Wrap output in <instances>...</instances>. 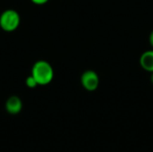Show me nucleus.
<instances>
[{
	"label": "nucleus",
	"instance_id": "obj_1",
	"mask_svg": "<svg viewBox=\"0 0 153 152\" xmlns=\"http://www.w3.org/2000/svg\"><path fill=\"white\" fill-rule=\"evenodd\" d=\"M30 75L35 79L38 85L45 86L52 82L54 78V69L48 61L39 60L33 65Z\"/></svg>",
	"mask_w": 153,
	"mask_h": 152
},
{
	"label": "nucleus",
	"instance_id": "obj_2",
	"mask_svg": "<svg viewBox=\"0 0 153 152\" xmlns=\"http://www.w3.org/2000/svg\"><path fill=\"white\" fill-rule=\"evenodd\" d=\"M20 22V14L13 9H6L0 15V27L4 31H14L19 27Z\"/></svg>",
	"mask_w": 153,
	"mask_h": 152
},
{
	"label": "nucleus",
	"instance_id": "obj_3",
	"mask_svg": "<svg viewBox=\"0 0 153 152\" xmlns=\"http://www.w3.org/2000/svg\"><path fill=\"white\" fill-rule=\"evenodd\" d=\"M81 83L82 87L88 91L96 90L100 84V78L98 73L92 70L85 71L81 76Z\"/></svg>",
	"mask_w": 153,
	"mask_h": 152
},
{
	"label": "nucleus",
	"instance_id": "obj_4",
	"mask_svg": "<svg viewBox=\"0 0 153 152\" xmlns=\"http://www.w3.org/2000/svg\"><path fill=\"white\" fill-rule=\"evenodd\" d=\"M4 107L10 115H17L22 109V101L18 96H11L6 100Z\"/></svg>",
	"mask_w": 153,
	"mask_h": 152
},
{
	"label": "nucleus",
	"instance_id": "obj_5",
	"mask_svg": "<svg viewBox=\"0 0 153 152\" xmlns=\"http://www.w3.org/2000/svg\"><path fill=\"white\" fill-rule=\"evenodd\" d=\"M140 65L145 71L153 73V50L143 53L140 57Z\"/></svg>",
	"mask_w": 153,
	"mask_h": 152
},
{
	"label": "nucleus",
	"instance_id": "obj_6",
	"mask_svg": "<svg viewBox=\"0 0 153 152\" xmlns=\"http://www.w3.org/2000/svg\"><path fill=\"white\" fill-rule=\"evenodd\" d=\"M25 84H26V86H27L28 88H30V89H34V88H36L37 86H39L38 83H37V82L35 81V79H34L31 75H30V76H28V77L26 78V80H25Z\"/></svg>",
	"mask_w": 153,
	"mask_h": 152
},
{
	"label": "nucleus",
	"instance_id": "obj_7",
	"mask_svg": "<svg viewBox=\"0 0 153 152\" xmlns=\"http://www.w3.org/2000/svg\"><path fill=\"white\" fill-rule=\"evenodd\" d=\"M30 1L37 5H42V4H47L49 0H30Z\"/></svg>",
	"mask_w": 153,
	"mask_h": 152
},
{
	"label": "nucleus",
	"instance_id": "obj_8",
	"mask_svg": "<svg viewBox=\"0 0 153 152\" xmlns=\"http://www.w3.org/2000/svg\"><path fill=\"white\" fill-rule=\"evenodd\" d=\"M149 41H150V44L152 45V47H153V30L151 32L150 34V37H149Z\"/></svg>",
	"mask_w": 153,
	"mask_h": 152
},
{
	"label": "nucleus",
	"instance_id": "obj_9",
	"mask_svg": "<svg viewBox=\"0 0 153 152\" xmlns=\"http://www.w3.org/2000/svg\"><path fill=\"white\" fill-rule=\"evenodd\" d=\"M151 82H152V83L153 84V73H152V76H151Z\"/></svg>",
	"mask_w": 153,
	"mask_h": 152
}]
</instances>
